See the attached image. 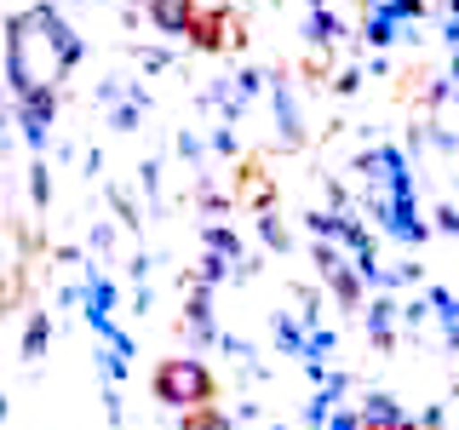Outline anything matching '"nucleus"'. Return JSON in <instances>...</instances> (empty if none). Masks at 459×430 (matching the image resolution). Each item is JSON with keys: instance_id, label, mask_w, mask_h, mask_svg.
I'll list each match as a JSON object with an SVG mask.
<instances>
[{"instance_id": "1", "label": "nucleus", "mask_w": 459, "mask_h": 430, "mask_svg": "<svg viewBox=\"0 0 459 430\" xmlns=\"http://www.w3.org/2000/svg\"><path fill=\"white\" fill-rule=\"evenodd\" d=\"M155 396L167 401V408L178 413H195V408H212V396H219V384H212L207 362H195V356H167L161 367H155Z\"/></svg>"}, {"instance_id": "2", "label": "nucleus", "mask_w": 459, "mask_h": 430, "mask_svg": "<svg viewBox=\"0 0 459 430\" xmlns=\"http://www.w3.org/2000/svg\"><path fill=\"white\" fill-rule=\"evenodd\" d=\"M184 35L195 40V47H207V52H219V47H230V40H241V23L230 18V12H219V6H195L190 12V29H184Z\"/></svg>"}, {"instance_id": "3", "label": "nucleus", "mask_w": 459, "mask_h": 430, "mask_svg": "<svg viewBox=\"0 0 459 430\" xmlns=\"http://www.w3.org/2000/svg\"><path fill=\"white\" fill-rule=\"evenodd\" d=\"M52 109H57V98H52V86H29V92L18 98V126L29 133V143H47V126H52Z\"/></svg>"}, {"instance_id": "4", "label": "nucleus", "mask_w": 459, "mask_h": 430, "mask_svg": "<svg viewBox=\"0 0 459 430\" xmlns=\"http://www.w3.org/2000/svg\"><path fill=\"white\" fill-rule=\"evenodd\" d=\"M150 6V18L167 29V35H184L190 29V12H195V0H143Z\"/></svg>"}, {"instance_id": "5", "label": "nucleus", "mask_w": 459, "mask_h": 430, "mask_svg": "<svg viewBox=\"0 0 459 430\" xmlns=\"http://www.w3.org/2000/svg\"><path fill=\"white\" fill-rule=\"evenodd\" d=\"M47 333H52L47 315H29V327H23V356H40V350H47Z\"/></svg>"}, {"instance_id": "6", "label": "nucleus", "mask_w": 459, "mask_h": 430, "mask_svg": "<svg viewBox=\"0 0 459 430\" xmlns=\"http://www.w3.org/2000/svg\"><path fill=\"white\" fill-rule=\"evenodd\" d=\"M184 430H230V419L219 408H195V413H184Z\"/></svg>"}, {"instance_id": "7", "label": "nucleus", "mask_w": 459, "mask_h": 430, "mask_svg": "<svg viewBox=\"0 0 459 430\" xmlns=\"http://www.w3.org/2000/svg\"><path fill=\"white\" fill-rule=\"evenodd\" d=\"M362 430H413V425H408V419H396V413H373Z\"/></svg>"}]
</instances>
